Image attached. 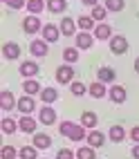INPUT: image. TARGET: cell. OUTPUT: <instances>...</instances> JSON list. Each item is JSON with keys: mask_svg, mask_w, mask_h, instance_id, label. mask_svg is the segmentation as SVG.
<instances>
[{"mask_svg": "<svg viewBox=\"0 0 139 159\" xmlns=\"http://www.w3.org/2000/svg\"><path fill=\"white\" fill-rule=\"evenodd\" d=\"M29 52H31L34 58H43V56H47V52H49V43L43 40V38H34L29 43Z\"/></svg>", "mask_w": 139, "mask_h": 159, "instance_id": "1", "label": "cell"}, {"mask_svg": "<svg viewBox=\"0 0 139 159\" xmlns=\"http://www.w3.org/2000/svg\"><path fill=\"white\" fill-rule=\"evenodd\" d=\"M74 76H76V74H74V67L72 65H58L56 67V81L58 83H63V85H70V83L74 81Z\"/></svg>", "mask_w": 139, "mask_h": 159, "instance_id": "2", "label": "cell"}, {"mask_svg": "<svg viewBox=\"0 0 139 159\" xmlns=\"http://www.w3.org/2000/svg\"><path fill=\"white\" fill-rule=\"evenodd\" d=\"M110 52L112 54H117V56H121V54H126L128 52V40H126V36H112L110 38Z\"/></svg>", "mask_w": 139, "mask_h": 159, "instance_id": "3", "label": "cell"}, {"mask_svg": "<svg viewBox=\"0 0 139 159\" xmlns=\"http://www.w3.org/2000/svg\"><path fill=\"white\" fill-rule=\"evenodd\" d=\"M23 31H25V34H36V31H43V23H40V18L29 14V16L23 20Z\"/></svg>", "mask_w": 139, "mask_h": 159, "instance_id": "4", "label": "cell"}, {"mask_svg": "<svg viewBox=\"0 0 139 159\" xmlns=\"http://www.w3.org/2000/svg\"><path fill=\"white\" fill-rule=\"evenodd\" d=\"M20 54H23V49H20V45L14 43V40H9V43L2 45V56L7 61H16V58H20Z\"/></svg>", "mask_w": 139, "mask_h": 159, "instance_id": "5", "label": "cell"}, {"mask_svg": "<svg viewBox=\"0 0 139 159\" xmlns=\"http://www.w3.org/2000/svg\"><path fill=\"white\" fill-rule=\"evenodd\" d=\"M38 121L43 125H52V123L56 121V110L52 108V105H43L40 112H38Z\"/></svg>", "mask_w": 139, "mask_h": 159, "instance_id": "6", "label": "cell"}, {"mask_svg": "<svg viewBox=\"0 0 139 159\" xmlns=\"http://www.w3.org/2000/svg\"><path fill=\"white\" fill-rule=\"evenodd\" d=\"M31 146L38 148V150H47V148L52 146V137L47 132H36L34 137H31Z\"/></svg>", "mask_w": 139, "mask_h": 159, "instance_id": "7", "label": "cell"}, {"mask_svg": "<svg viewBox=\"0 0 139 159\" xmlns=\"http://www.w3.org/2000/svg\"><path fill=\"white\" fill-rule=\"evenodd\" d=\"M38 63L36 61H23L20 63V74H23V79H34L38 74Z\"/></svg>", "mask_w": 139, "mask_h": 159, "instance_id": "8", "label": "cell"}, {"mask_svg": "<svg viewBox=\"0 0 139 159\" xmlns=\"http://www.w3.org/2000/svg\"><path fill=\"white\" fill-rule=\"evenodd\" d=\"M18 105V101L14 99V94L9 92V90H2L0 92V108H2L5 112H9V110H14Z\"/></svg>", "mask_w": 139, "mask_h": 159, "instance_id": "9", "label": "cell"}, {"mask_svg": "<svg viewBox=\"0 0 139 159\" xmlns=\"http://www.w3.org/2000/svg\"><path fill=\"white\" fill-rule=\"evenodd\" d=\"M61 36V27L58 25H43V40L47 43H56Z\"/></svg>", "mask_w": 139, "mask_h": 159, "instance_id": "10", "label": "cell"}, {"mask_svg": "<svg viewBox=\"0 0 139 159\" xmlns=\"http://www.w3.org/2000/svg\"><path fill=\"white\" fill-rule=\"evenodd\" d=\"M126 97H128V92H126L123 85H112V88L108 90V99H110L112 103H123Z\"/></svg>", "mask_w": 139, "mask_h": 159, "instance_id": "11", "label": "cell"}, {"mask_svg": "<svg viewBox=\"0 0 139 159\" xmlns=\"http://www.w3.org/2000/svg\"><path fill=\"white\" fill-rule=\"evenodd\" d=\"M18 128L23 132L36 134V119H34V116H29V114H23V116H20V121H18Z\"/></svg>", "mask_w": 139, "mask_h": 159, "instance_id": "12", "label": "cell"}, {"mask_svg": "<svg viewBox=\"0 0 139 159\" xmlns=\"http://www.w3.org/2000/svg\"><path fill=\"white\" fill-rule=\"evenodd\" d=\"M97 123H99V116L94 114V112L88 110V112L81 114V125H83L85 130H97Z\"/></svg>", "mask_w": 139, "mask_h": 159, "instance_id": "13", "label": "cell"}, {"mask_svg": "<svg viewBox=\"0 0 139 159\" xmlns=\"http://www.w3.org/2000/svg\"><path fill=\"white\" fill-rule=\"evenodd\" d=\"M23 92L27 94V97H36V94L43 92V88H40V83H38L36 79H25V83H23Z\"/></svg>", "mask_w": 139, "mask_h": 159, "instance_id": "14", "label": "cell"}, {"mask_svg": "<svg viewBox=\"0 0 139 159\" xmlns=\"http://www.w3.org/2000/svg\"><path fill=\"white\" fill-rule=\"evenodd\" d=\"M58 27H61L63 36H76V27L79 25H76V20H72V18H63Z\"/></svg>", "mask_w": 139, "mask_h": 159, "instance_id": "15", "label": "cell"}, {"mask_svg": "<svg viewBox=\"0 0 139 159\" xmlns=\"http://www.w3.org/2000/svg\"><path fill=\"white\" fill-rule=\"evenodd\" d=\"M18 110L23 112V114H31V112L36 110L34 97H20V99H18Z\"/></svg>", "mask_w": 139, "mask_h": 159, "instance_id": "16", "label": "cell"}, {"mask_svg": "<svg viewBox=\"0 0 139 159\" xmlns=\"http://www.w3.org/2000/svg\"><path fill=\"white\" fill-rule=\"evenodd\" d=\"M94 43V36L90 34V31H79L76 34V47L79 49H90Z\"/></svg>", "mask_w": 139, "mask_h": 159, "instance_id": "17", "label": "cell"}, {"mask_svg": "<svg viewBox=\"0 0 139 159\" xmlns=\"http://www.w3.org/2000/svg\"><path fill=\"white\" fill-rule=\"evenodd\" d=\"M88 92H90V97H94V99H103L105 94H108V90H105V83H101V81L90 83V85H88Z\"/></svg>", "mask_w": 139, "mask_h": 159, "instance_id": "18", "label": "cell"}, {"mask_svg": "<svg viewBox=\"0 0 139 159\" xmlns=\"http://www.w3.org/2000/svg\"><path fill=\"white\" fill-rule=\"evenodd\" d=\"M105 143V134L99 132V130H90L88 132V146L90 148H101Z\"/></svg>", "mask_w": 139, "mask_h": 159, "instance_id": "19", "label": "cell"}, {"mask_svg": "<svg viewBox=\"0 0 139 159\" xmlns=\"http://www.w3.org/2000/svg\"><path fill=\"white\" fill-rule=\"evenodd\" d=\"M114 79H117V72L112 67H99L97 81H101V83H114Z\"/></svg>", "mask_w": 139, "mask_h": 159, "instance_id": "20", "label": "cell"}, {"mask_svg": "<svg viewBox=\"0 0 139 159\" xmlns=\"http://www.w3.org/2000/svg\"><path fill=\"white\" fill-rule=\"evenodd\" d=\"M108 137H110V141H114V143H121V141L126 139V128H123V125H110Z\"/></svg>", "mask_w": 139, "mask_h": 159, "instance_id": "21", "label": "cell"}, {"mask_svg": "<svg viewBox=\"0 0 139 159\" xmlns=\"http://www.w3.org/2000/svg\"><path fill=\"white\" fill-rule=\"evenodd\" d=\"M94 38H99V40H110V38H112V27L105 25V23L97 25V27H94Z\"/></svg>", "mask_w": 139, "mask_h": 159, "instance_id": "22", "label": "cell"}, {"mask_svg": "<svg viewBox=\"0 0 139 159\" xmlns=\"http://www.w3.org/2000/svg\"><path fill=\"white\" fill-rule=\"evenodd\" d=\"M0 130H2L5 134H14V132L20 130V128H18V121H14L12 116H5V119L0 121Z\"/></svg>", "mask_w": 139, "mask_h": 159, "instance_id": "23", "label": "cell"}, {"mask_svg": "<svg viewBox=\"0 0 139 159\" xmlns=\"http://www.w3.org/2000/svg\"><path fill=\"white\" fill-rule=\"evenodd\" d=\"M58 99V92H56V88H43V92H40V101L45 103V105H52Z\"/></svg>", "mask_w": 139, "mask_h": 159, "instance_id": "24", "label": "cell"}, {"mask_svg": "<svg viewBox=\"0 0 139 159\" xmlns=\"http://www.w3.org/2000/svg\"><path fill=\"white\" fill-rule=\"evenodd\" d=\"M45 7H47V0H27V11L31 16H38Z\"/></svg>", "mask_w": 139, "mask_h": 159, "instance_id": "25", "label": "cell"}, {"mask_svg": "<svg viewBox=\"0 0 139 159\" xmlns=\"http://www.w3.org/2000/svg\"><path fill=\"white\" fill-rule=\"evenodd\" d=\"M63 61H65L67 65H74V63L79 61V47H65L63 49Z\"/></svg>", "mask_w": 139, "mask_h": 159, "instance_id": "26", "label": "cell"}, {"mask_svg": "<svg viewBox=\"0 0 139 159\" xmlns=\"http://www.w3.org/2000/svg\"><path fill=\"white\" fill-rule=\"evenodd\" d=\"M76 25H79L81 31H90V29L97 27V25H94V18H92V16H79V18H76Z\"/></svg>", "mask_w": 139, "mask_h": 159, "instance_id": "27", "label": "cell"}, {"mask_svg": "<svg viewBox=\"0 0 139 159\" xmlns=\"http://www.w3.org/2000/svg\"><path fill=\"white\" fill-rule=\"evenodd\" d=\"M47 9L52 14H63L67 9V2L65 0H47Z\"/></svg>", "mask_w": 139, "mask_h": 159, "instance_id": "28", "label": "cell"}, {"mask_svg": "<svg viewBox=\"0 0 139 159\" xmlns=\"http://www.w3.org/2000/svg\"><path fill=\"white\" fill-rule=\"evenodd\" d=\"M18 157L20 159H38V148H34V146H23L18 150Z\"/></svg>", "mask_w": 139, "mask_h": 159, "instance_id": "29", "label": "cell"}, {"mask_svg": "<svg viewBox=\"0 0 139 159\" xmlns=\"http://www.w3.org/2000/svg\"><path fill=\"white\" fill-rule=\"evenodd\" d=\"M76 159H97V150L90 146H81L76 150Z\"/></svg>", "mask_w": 139, "mask_h": 159, "instance_id": "30", "label": "cell"}, {"mask_svg": "<svg viewBox=\"0 0 139 159\" xmlns=\"http://www.w3.org/2000/svg\"><path fill=\"white\" fill-rule=\"evenodd\" d=\"M90 16L94 18V23H103L105 16H108V9L101 7V5H97V7H92V14H90Z\"/></svg>", "mask_w": 139, "mask_h": 159, "instance_id": "31", "label": "cell"}, {"mask_svg": "<svg viewBox=\"0 0 139 159\" xmlns=\"http://www.w3.org/2000/svg\"><path fill=\"white\" fill-rule=\"evenodd\" d=\"M70 92L74 94V97H83V94L88 92V85L81 83V81H72V83H70Z\"/></svg>", "mask_w": 139, "mask_h": 159, "instance_id": "32", "label": "cell"}, {"mask_svg": "<svg viewBox=\"0 0 139 159\" xmlns=\"http://www.w3.org/2000/svg\"><path fill=\"white\" fill-rule=\"evenodd\" d=\"M108 11H121V9L126 7V0H105V5H103Z\"/></svg>", "mask_w": 139, "mask_h": 159, "instance_id": "33", "label": "cell"}, {"mask_svg": "<svg viewBox=\"0 0 139 159\" xmlns=\"http://www.w3.org/2000/svg\"><path fill=\"white\" fill-rule=\"evenodd\" d=\"M18 157V150L14 146H2V150H0V159H16Z\"/></svg>", "mask_w": 139, "mask_h": 159, "instance_id": "34", "label": "cell"}, {"mask_svg": "<svg viewBox=\"0 0 139 159\" xmlns=\"http://www.w3.org/2000/svg\"><path fill=\"white\" fill-rule=\"evenodd\" d=\"M56 159H76V152H72L70 148H61L56 150Z\"/></svg>", "mask_w": 139, "mask_h": 159, "instance_id": "35", "label": "cell"}, {"mask_svg": "<svg viewBox=\"0 0 139 159\" xmlns=\"http://www.w3.org/2000/svg\"><path fill=\"white\" fill-rule=\"evenodd\" d=\"M2 2H5L7 7H12V9H23V7H27V0H2Z\"/></svg>", "mask_w": 139, "mask_h": 159, "instance_id": "36", "label": "cell"}, {"mask_svg": "<svg viewBox=\"0 0 139 159\" xmlns=\"http://www.w3.org/2000/svg\"><path fill=\"white\" fill-rule=\"evenodd\" d=\"M130 139H132L135 143H139V125H135V128L130 130Z\"/></svg>", "mask_w": 139, "mask_h": 159, "instance_id": "37", "label": "cell"}, {"mask_svg": "<svg viewBox=\"0 0 139 159\" xmlns=\"http://www.w3.org/2000/svg\"><path fill=\"white\" fill-rule=\"evenodd\" d=\"M81 2H83L85 7H97V5H99V0H81Z\"/></svg>", "mask_w": 139, "mask_h": 159, "instance_id": "38", "label": "cell"}, {"mask_svg": "<svg viewBox=\"0 0 139 159\" xmlns=\"http://www.w3.org/2000/svg\"><path fill=\"white\" fill-rule=\"evenodd\" d=\"M132 157L139 159V143H135V148H132Z\"/></svg>", "mask_w": 139, "mask_h": 159, "instance_id": "39", "label": "cell"}, {"mask_svg": "<svg viewBox=\"0 0 139 159\" xmlns=\"http://www.w3.org/2000/svg\"><path fill=\"white\" fill-rule=\"evenodd\" d=\"M135 72H137V74H139V56H137V58H135Z\"/></svg>", "mask_w": 139, "mask_h": 159, "instance_id": "40", "label": "cell"}]
</instances>
